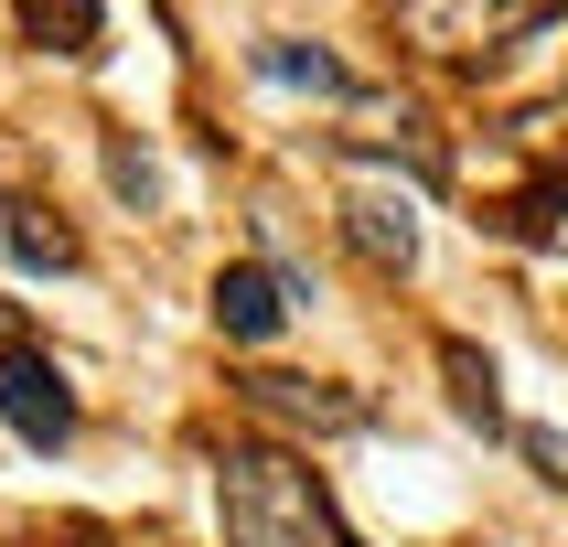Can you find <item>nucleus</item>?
Here are the masks:
<instances>
[{
	"label": "nucleus",
	"mask_w": 568,
	"mask_h": 547,
	"mask_svg": "<svg viewBox=\"0 0 568 547\" xmlns=\"http://www.w3.org/2000/svg\"><path fill=\"white\" fill-rule=\"evenodd\" d=\"M215 515H225V547H354L333 494H322V473H301L268 440L215 450Z\"/></svg>",
	"instance_id": "obj_1"
},
{
	"label": "nucleus",
	"mask_w": 568,
	"mask_h": 547,
	"mask_svg": "<svg viewBox=\"0 0 568 547\" xmlns=\"http://www.w3.org/2000/svg\"><path fill=\"white\" fill-rule=\"evenodd\" d=\"M333 183H344V236H354V247L376 257V269H418V193L386 183L365 151L333 161Z\"/></svg>",
	"instance_id": "obj_2"
},
{
	"label": "nucleus",
	"mask_w": 568,
	"mask_h": 547,
	"mask_svg": "<svg viewBox=\"0 0 568 547\" xmlns=\"http://www.w3.org/2000/svg\"><path fill=\"white\" fill-rule=\"evenodd\" d=\"M236 397H247L257 418H280V429H312V440H354V429L376 418L354 386H333V376H280V365H257Z\"/></svg>",
	"instance_id": "obj_3"
},
{
	"label": "nucleus",
	"mask_w": 568,
	"mask_h": 547,
	"mask_svg": "<svg viewBox=\"0 0 568 547\" xmlns=\"http://www.w3.org/2000/svg\"><path fill=\"white\" fill-rule=\"evenodd\" d=\"M558 11H526V0H408L397 32L429 43V54H473V43H505V32H547Z\"/></svg>",
	"instance_id": "obj_4"
},
{
	"label": "nucleus",
	"mask_w": 568,
	"mask_h": 547,
	"mask_svg": "<svg viewBox=\"0 0 568 547\" xmlns=\"http://www.w3.org/2000/svg\"><path fill=\"white\" fill-rule=\"evenodd\" d=\"M0 418H11V440H32V450H64V440H75V397H64L54 354H32V344L0 354Z\"/></svg>",
	"instance_id": "obj_5"
},
{
	"label": "nucleus",
	"mask_w": 568,
	"mask_h": 547,
	"mask_svg": "<svg viewBox=\"0 0 568 547\" xmlns=\"http://www.w3.org/2000/svg\"><path fill=\"white\" fill-rule=\"evenodd\" d=\"M290 312H301V301H290V280H280V269H257V257L215 280V333H225V344H268Z\"/></svg>",
	"instance_id": "obj_6"
},
{
	"label": "nucleus",
	"mask_w": 568,
	"mask_h": 547,
	"mask_svg": "<svg viewBox=\"0 0 568 547\" xmlns=\"http://www.w3.org/2000/svg\"><path fill=\"white\" fill-rule=\"evenodd\" d=\"M0 257L11 269H75V225L54 215V204H32V193H0Z\"/></svg>",
	"instance_id": "obj_7"
},
{
	"label": "nucleus",
	"mask_w": 568,
	"mask_h": 547,
	"mask_svg": "<svg viewBox=\"0 0 568 547\" xmlns=\"http://www.w3.org/2000/svg\"><path fill=\"white\" fill-rule=\"evenodd\" d=\"M257 75H268V87H312V97H354V75L333 54H322V43H301V32H268V43H257Z\"/></svg>",
	"instance_id": "obj_8"
},
{
	"label": "nucleus",
	"mask_w": 568,
	"mask_h": 547,
	"mask_svg": "<svg viewBox=\"0 0 568 547\" xmlns=\"http://www.w3.org/2000/svg\"><path fill=\"white\" fill-rule=\"evenodd\" d=\"M440 376H450V408L473 418V429H505V386H494V354H483V344L450 333V344H440Z\"/></svg>",
	"instance_id": "obj_9"
},
{
	"label": "nucleus",
	"mask_w": 568,
	"mask_h": 547,
	"mask_svg": "<svg viewBox=\"0 0 568 547\" xmlns=\"http://www.w3.org/2000/svg\"><path fill=\"white\" fill-rule=\"evenodd\" d=\"M22 32H32V43H54V54H97L108 11H97V0H22Z\"/></svg>",
	"instance_id": "obj_10"
},
{
	"label": "nucleus",
	"mask_w": 568,
	"mask_h": 547,
	"mask_svg": "<svg viewBox=\"0 0 568 547\" xmlns=\"http://www.w3.org/2000/svg\"><path fill=\"white\" fill-rule=\"evenodd\" d=\"M108 183H119L129 204H140V215H151V204H161V161L140 151V140H129V129H119V140H108Z\"/></svg>",
	"instance_id": "obj_11"
},
{
	"label": "nucleus",
	"mask_w": 568,
	"mask_h": 547,
	"mask_svg": "<svg viewBox=\"0 0 568 547\" xmlns=\"http://www.w3.org/2000/svg\"><path fill=\"white\" fill-rule=\"evenodd\" d=\"M558 215H568V183H537V193H515L494 225H505V236H558Z\"/></svg>",
	"instance_id": "obj_12"
},
{
	"label": "nucleus",
	"mask_w": 568,
	"mask_h": 547,
	"mask_svg": "<svg viewBox=\"0 0 568 547\" xmlns=\"http://www.w3.org/2000/svg\"><path fill=\"white\" fill-rule=\"evenodd\" d=\"M515 450H526V462H537V473L568 494V429H515Z\"/></svg>",
	"instance_id": "obj_13"
},
{
	"label": "nucleus",
	"mask_w": 568,
	"mask_h": 547,
	"mask_svg": "<svg viewBox=\"0 0 568 547\" xmlns=\"http://www.w3.org/2000/svg\"><path fill=\"white\" fill-rule=\"evenodd\" d=\"M11 344H22V333H11V301H0V354H11Z\"/></svg>",
	"instance_id": "obj_14"
},
{
	"label": "nucleus",
	"mask_w": 568,
	"mask_h": 547,
	"mask_svg": "<svg viewBox=\"0 0 568 547\" xmlns=\"http://www.w3.org/2000/svg\"><path fill=\"white\" fill-rule=\"evenodd\" d=\"M75 547H97V537H75Z\"/></svg>",
	"instance_id": "obj_15"
}]
</instances>
